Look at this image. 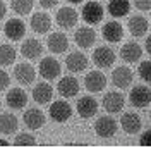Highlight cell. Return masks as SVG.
<instances>
[{"label":"cell","instance_id":"1","mask_svg":"<svg viewBox=\"0 0 151 148\" xmlns=\"http://www.w3.org/2000/svg\"><path fill=\"white\" fill-rule=\"evenodd\" d=\"M60 71L62 67L58 64V60L53 59V57H43L38 64V73L41 78H45L47 81H52V79H57L60 76Z\"/></svg>","mask_w":151,"mask_h":148},{"label":"cell","instance_id":"2","mask_svg":"<svg viewBox=\"0 0 151 148\" xmlns=\"http://www.w3.org/2000/svg\"><path fill=\"white\" fill-rule=\"evenodd\" d=\"M81 14H83L84 22H88L89 26H94V24L103 21L105 9L101 7V4H98V2H88V4H84Z\"/></svg>","mask_w":151,"mask_h":148},{"label":"cell","instance_id":"3","mask_svg":"<svg viewBox=\"0 0 151 148\" xmlns=\"http://www.w3.org/2000/svg\"><path fill=\"white\" fill-rule=\"evenodd\" d=\"M129 102L136 109H144L151 103V90L148 86H134L129 93Z\"/></svg>","mask_w":151,"mask_h":148},{"label":"cell","instance_id":"4","mask_svg":"<svg viewBox=\"0 0 151 148\" xmlns=\"http://www.w3.org/2000/svg\"><path fill=\"white\" fill-rule=\"evenodd\" d=\"M94 133L100 138H112L117 133V120L112 115H101L98 117V120L94 122Z\"/></svg>","mask_w":151,"mask_h":148},{"label":"cell","instance_id":"5","mask_svg":"<svg viewBox=\"0 0 151 148\" xmlns=\"http://www.w3.org/2000/svg\"><path fill=\"white\" fill-rule=\"evenodd\" d=\"M50 119L55 122H67L72 115V107L65 102V100H55L48 109Z\"/></svg>","mask_w":151,"mask_h":148},{"label":"cell","instance_id":"6","mask_svg":"<svg viewBox=\"0 0 151 148\" xmlns=\"http://www.w3.org/2000/svg\"><path fill=\"white\" fill-rule=\"evenodd\" d=\"M4 35L10 41H19V40H22L24 35H26V24L17 17L9 19L4 24Z\"/></svg>","mask_w":151,"mask_h":148},{"label":"cell","instance_id":"7","mask_svg":"<svg viewBox=\"0 0 151 148\" xmlns=\"http://www.w3.org/2000/svg\"><path fill=\"white\" fill-rule=\"evenodd\" d=\"M93 62L100 69H108L115 62V52L110 46H98L93 52Z\"/></svg>","mask_w":151,"mask_h":148},{"label":"cell","instance_id":"8","mask_svg":"<svg viewBox=\"0 0 151 148\" xmlns=\"http://www.w3.org/2000/svg\"><path fill=\"white\" fill-rule=\"evenodd\" d=\"M5 103L12 110H21L28 105V93L22 88H10L5 95Z\"/></svg>","mask_w":151,"mask_h":148},{"label":"cell","instance_id":"9","mask_svg":"<svg viewBox=\"0 0 151 148\" xmlns=\"http://www.w3.org/2000/svg\"><path fill=\"white\" fill-rule=\"evenodd\" d=\"M124 103H125V98H124V95L120 91H112L105 93L103 96V109L108 114H119V112H122L124 109Z\"/></svg>","mask_w":151,"mask_h":148},{"label":"cell","instance_id":"10","mask_svg":"<svg viewBox=\"0 0 151 148\" xmlns=\"http://www.w3.org/2000/svg\"><path fill=\"white\" fill-rule=\"evenodd\" d=\"M76 110H77L81 119H91L94 114L98 112V102L94 100L93 96H89V95L81 96L77 100V103H76Z\"/></svg>","mask_w":151,"mask_h":148},{"label":"cell","instance_id":"11","mask_svg":"<svg viewBox=\"0 0 151 148\" xmlns=\"http://www.w3.org/2000/svg\"><path fill=\"white\" fill-rule=\"evenodd\" d=\"M79 88H81L79 81L74 76H64V78H60V81L57 84V91L60 93V96H64V98L76 96L79 93Z\"/></svg>","mask_w":151,"mask_h":148},{"label":"cell","instance_id":"12","mask_svg":"<svg viewBox=\"0 0 151 148\" xmlns=\"http://www.w3.org/2000/svg\"><path fill=\"white\" fill-rule=\"evenodd\" d=\"M120 128L125 134H137L142 128V122H141V117L136 114V112H125L122 114L120 117Z\"/></svg>","mask_w":151,"mask_h":148},{"label":"cell","instance_id":"13","mask_svg":"<svg viewBox=\"0 0 151 148\" xmlns=\"http://www.w3.org/2000/svg\"><path fill=\"white\" fill-rule=\"evenodd\" d=\"M101 35H103L105 41H108V43H119V41H122V38H124V26L119 21H108V22L103 24Z\"/></svg>","mask_w":151,"mask_h":148},{"label":"cell","instance_id":"14","mask_svg":"<svg viewBox=\"0 0 151 148\" xmlns=\"http://www.w3.org/2000/svg\"><path fill=\"white\" fill-rule=\"evenodd\" d=\"M57 24L60 26V28L64 29H70L76 26V22H77V12H76L74 7H60V9L57 10Z\"/></svg>","mask_w":151,"mask_h":148},{"label":"cell","instance_id":"15","mask_svg":"<svg viewBox=\"0 0 151 148\" xmlns=\"http://www.w3.org/2000/svg\"><path fill=\"white\" fill-rule=\"evenodd\" d=\"M105 86H106V78H105L103 73H100V71H91V73L86 74L84 88L88 90V91L100 93V91L105 90Z\"/></svg>","mask_w":151,"mask_h":148},{"label":"cell","instance_id":"16","mask_svg":"<svg viewBox=\"0 0 151 148\" xmlns=\"http://www.w3.org/2000/svg\"><path fill=\"white\" fill-rule=\"evenodd\" d=\"M74 41L79 48H84L86 50V48H89V46L94 45L96 33H94V29L91 26H83V28H79L74 33Z\"/></svg>","mask_w":151,"mask_h":148},{"label":"cell","instance_id":"17","mask_svg":"<svg viewBox=\"0 0 151 148\" xmlns=\"http://www.w3.org/2000/svg\"><path fill=\"white\" fill-rule=\"evenodd\" d=\"M21 54H22L24 59H29V60L40 59L41 54H43V45H41V41L36 40V38H28L21 45Z\"/></svg>","mask_w":151,"mask_h":148},{"label":"cell","instance_id":"18","mask_svg":"<svg viewBox=\"0 0 151 148\" xmlns=\"http://www.w3.org/2000/svg\"><path fill=\"white\" fill-rule=\"evenodd\" d=\"M132 78H134V74H132V71L129 67L119 65V67H115V71L112 73V83L119 90H125L132 83Z\"/></svg>","mask_w":151,"mask_h":148},{"label":"cell","instance_id":"19","mask_svg":"<svg viewBox=\"0 0 151 148\" xmlns=\"http://www.w3.org/2000/svg\"><path fill=\"white\" fill-rule=\"evenodd\" d=\"M141 57H142V48L136 41H127L120 48V59H122L124 62L134 64V62H139Z\"/></svg>","mask_w":151,"mask_h":148},{"label":"cell","instance_id":"20","mask_svg":"<svg viewBox=\"0 0 151 148\" xmlns=\"http://www.w3.org/2000/svg\"><path fill=\"white\" fill-rule=\"evenodd\" d=\"M88 64H89V60L83 52H70L65 57V67L70 73H83L88 67Z\"/></svg>","mask_w":151,"mask_h":148},{"label":"cell","instance_id":"21","mask_svg":"<svg viewBox=\"0 0 151 148\" xmlns=\"http://www.w3.org/2000/svg\"><path fill=\"white\" fill-rule=\"evenodd\" d=\"M22 120H24V124H26V128L29 129H40V128H43V124H45V114L36 109V107H31L28 110L22 114Z\"/></svg>","mask_w":151,"mask_h":148},{"label":"cell","instance_id":"22","mask_svg":"<svg viewBox=\"0 0 151 148\" xmlns=\"http://www.w3.org/2000/svg\"><path fill=\"white\" fill-rule=\"evenodd\" d=\"M14 78L21 84H31L35 81V78H36V71L29 62H21L14 69Z\"/></svg>","mask_w":151,"mask_h":148},{"label":"cell","instance_id":"23","mask_svg":"<svg viewBox=\"0 0 151 148\" xmlns=\"http://www.w3.org/2000/svg\"><path fill=\"white\" fill-rule=\"evenodd\" d=\"M47 45H48V50L52 54H64L67 48H69V38L60 33V31H55L52 33L47 40Z\"/></svg>","mask_w":151,"mask_h":148},{"label":"cell","instance_id":"24","mask_svg":"<svg viewBox=\"0 0 151 148\" xmlns=\"http://www.w3.org/2000/svg\"><path fill=\"white\" fill-rule=\"evenodd\" d=\"M52 28V19L47 12H35L31 17V29L38 35H45Z\"/></svg>","mask_w":151,"mask_h":148},{"label":"cell","instance_id":"25","mask_svg":"<svg viewBox=\"0 0 151 148\" xmlns=\"http://www.w3.org/2000/svg\"><path fill=\"white\" fill-rule=\"evenodd\" d=\"M127 28H129V33H131L134 38H141V36L146 35V31H148V28H150V24H148V19L144 17V16L136 14V16H132V17L129 19Z\"/></svg>","mask_w":151,"mask_h":148},{"label":"cell","instance_id":"26","mask_svg":"<svg viewBox=\"0 0 151 148\" xmlns=\"http://www.w3.org/2000/svg\"><path fill=\"white\" fill-rule=\"evenodd\" d=\"M53 98V88L48 83H38L33 88V100L40 105H47Z\"/></svg>","mask_w":151,"mask_h":148},{"label":"cell","instance_id":"27","mask_svg":"<svg viewBox=\"0 0 151 148\" xmlns=\"http://www.w3.org/2000/svg\"><path fill=\"white\" fill-rule=\"evenodd\" d=\"M131 10V2L129 0H110L108 2V12L113 17H124Z\"/></svg>","mask_w":151,"mask_h":148},{"label":"cell","instance_id":"28","mask_svg":"<svg viewBox=\"0 0 151 148\" xmlns=\"http://www.w3.org/2000/svg\"><path fill=\"white\" fill-rule=\"evenodd\" d=\"M0 129L4 134H14L17 131V117L14 114L4 112L2 119H0Z\"/></svg>","mask_w":151,"mask_h":148},{"label":"cell","instance_id":"29","mask_svg":"<svg viewBox=\"0 0 151 148\" xmlns=\"http://www.w3.org/2000/svg\"><path fill=\"white\" fill-rule=\"evenodd\" d=\"M33 5H35V0H10V7L12 10L19 14V16H26L33 10Z\"/></svg>","mask_w":151,"mask_h":148},{"label":"cell","instance_id":"30","mask_svg":"<svg viewBox=\"0 0 151 148\" xmlns=\"http://www.w3.org/2000/svg\"><path fill=\"white\" fill-rule=\"evenodd\" d=\"M16 48L9 43H4L2 45V52H0V60H2V65H10L14 64L16 60Z\"/></svg>","mask_w":151,"mask_h":148},{"label":"cell","instance_id":"31","mask_svg":"<svg viewBox=\"0 0 151 148\" xmlns=\"http://www.w3.org/2000/svg\"><path fill=\"white\" fill-rule=\"evenodd\" d=\"M16 147H35L36 145V138L29 133H19L16 139H14Z\"/></svg>","mask_w":151,"mask_h":148},{"label":"cell","instance_id":"32","mask_svg":"<svg viewBox=\"0 0 151 148\" xmlns=\"http://www.w3.org/2000/svg\"><path fill=\"white\" fill-rule=\"evenodd\" d=\"M139 78H141L144 83H151V60H142L139 64Z\"/></svg>","mask_w":151,"mask_h":148},{"label":"cell","instance_id":"33","mask_svg":"<svg viewBox=\"0 0 151 148\" xmlns=\"http://www.w3.org/2000/svg\"><path fill=\"white\" fill-rule=\"evenodd\" d=\"M139 145L141 147H151V129L144 131L139 138Z\"/></svg>","mask_w":151,"mask_h":148},{"label":"cell","instance_id":"34","mask_svg":"<svg viewBox=\"0 0 151 148\" xmlns=\"http://www.w3.org/2000/svg\"><path fill=\"white\" fill-rule=\"evenodd\" d=\"M136 9L139 10H150L151 9V0H134Z\"/></svg>","mask_w":151,"mask_h":148},{"label":"cell","instance_id":"35","mask_svg":"<svg viewBox=\"0 0 151 148\" xmlns=\"http://www.w3.org/2000/svg\"><path fill=\"white\" fill-rule=\"evenodd\" d=\"M9 84H10L9 73H7V71H2V73H0V86H2V90L9 88Z\"/></svg>","mask_w":151,"mask_h":148},{"label":"cell","instance_id":"36","mask_svg":"<svg viewBox=\"0 0 151 148\" xmlns=\"http://www.w3.org/2000/svg\"><path fill=\"white\" fill-rule=\"evenodd\" d=\"M38 2H40V5L43 9H52V7H55L58 4V0H38Z\"/></svg>","mask_w":151,"mask_h":148},{"label":"cell","instance_id":"37","mask_svg":"<svg viewBox=\"0 0 151 148\" xmlns=\"http://www.w3.org/2000/svg\"><path fill=\"white\" fill-rule=\"evenodd\" d=\"M144 46H146V52L151 55V35L146 38V43H144Z\"/></svg>","mask_w":151,"mask_h":148},{"label":"cell","instance_id":"38","mask_svg":"<svg viewBox=\"0 0 151 148\" xmlns=\"http://www.w3.org/2000/svg\"><path fill=\"white\" fill-rule=\"evenodd\" d=\"M5 14H7V7H5V4L2 2V5H0V17H5Z\"/></svg>","mask_w":151,"mask_h":148},{"label":"cell","instance_id":"39","mask_svg":"<svg viewBox=\"0 0 151 148\" xmlns=\"http://www.w3.org/2000/svg\"><path fill=\"white\" fill-rule=\"evenodd\" d=\"M0 147H9V143H7L5 139H2V141H0Z\"/></svg>","mask_w":151,"mask_h":148},{"label":"cell","instance_id":"40","mask_svg":"<svg viewBox=\"0 0 151 148\" xmlns=\"http://www.w3.org/2000/svg\"><path fill=\"white\" fill-rule=\"evenodd\" d=\"M67 2H70V4H81L83 0H67Z\"/></svg>","mask_w":151,"mask_h":148},{"label":"cell","instance_id":"41","mask_svg":"<svg viewBox=\"0 0 151 148\" xmlns=\"http://www.w3.org/2000/svg\"><path fill=\"white\" fill-rule=\"evenodd\" d=\"M150 120H151V110H150Z\"/></svg>","mask_w":151,"mask_h":148}]
</instances>
